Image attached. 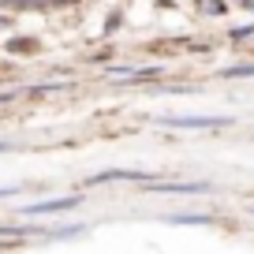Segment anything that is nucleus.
Instances as JSON below:
<instances>
[{"label":"nucleus","mask_w":254,"mask_h":254,"mask_svg":"<svg viewBox=\"0 0 254 254\" xmlns=\"http://www.w3.org/2000/svg\"><path fill=\"white\" fill-rule=\"evenodd\" d=\"M79 206V198H56V202H34V206H26L23 213L26 217H49V213H67V209H75Z\"/></svg>","instance_id":"obj_1"},{"label":"nucleus","mask_w":254,"mask_h":254,"mask_svg":"<svg viewBox=\"0 0 254 254\" xmlns=\"http://www.w3.org/2000/svg\"><path fill=\"white\" fill-rule=\"evenodd\" d=\"M161 124H168V127H224L228 116H168Z\"/></svg>","instance_id":"obj_2"},{"label":"nucleus","mask_w":254,"mask_h":254,"mask_svg":"<svg viewBox=\"0 0 254 254\" xmlns=\"http://www.w3.org/2000/svg\"><path fill=\"white\" fill-rule=\"evenodd\" d=\"M153 190H168V194H202L209 183H153Z\"/></svg>","instance_id":"obj_3"},{"label":"nucleus","mask_w":254,"mask_h":254,"mask_svg":"<svg viewBox=\"0 0 254 254\" xmlns=\"http://www.w3.org/2000/svg\"><path fill=\"white\" fill-rule=\"evenodd\" d=\"M109 180H150L146 172H97L90 183H109Z\"/></svg>","instance_id":"obj_4"},{"label":"nucleus","mask_w":254,"mask_h":254,"mask_svg":"<svg viewBox=\"0 0 254 254\" xmlns=\"http://www.w3.org/2000/svg\"><path fill=\"white\" fill-rule=\"evenodd\" d=\"M168 221L172 224H209V217L206 213H172Z\"/></svg>","instance_id":"obj_5"},{"label":"nucleus","mask_w":254,"mask_h":254,"mask_svg":"<svg viewBox=\"0 0 254 254\" xmlns=\"http://www.w3.org/2000/svg\"><path fill=\"white\" fill-rule=\"evenodd\" d=\"M8 49H11V53H30V49H38V41H30V38H15Z\"/></svg>","instance_id":"obj_6"},{"label":"nucleus","mask_w":254,"mask_h":254,"mask_svg":"<svg viewBox=\"0 0 254 254\" xmlns=\"http://www.w3.org/2000/svg\"><path fill=\"white\" fill-rule=\"evenodd\" d=\"M228 79H243V75H254V64H239V67H228Z\"/></svg>","instance_id":"obj_7"},{"label":"nucleus","mask_w":254,"mask_h":254,"mask_svg":"<svg viewBox=\"0 0 254 254\" xmlns=\"http://www.w3.org/2000/svg\"><path fill=\"white\" fill-rule=\"evenodd\" d=\"M198 8H202V11H209V15H221L224 4H221V0H198Z\"/></svg>","instance_id":"obj_8"},{"label":"nucleus","mask_w":254,"mask_h":254,"mask_svg":"<svg viewBox=\"0 0 254 254\" xmlns=\"http://www.w3.org/2000/svg\"><path fill=\"white\" fill-rule=\"evenodd\" d=\"M247 34H254V26H239V30H232V38H247Z\"/></svg>","instance_id":"obj_9"},{"label":"nucleus","mask_w":254,"mask_h":254,"mask_svg":"<svg viewBox=\"0 0 254 254\" xmlns=\"http://www.w3.org/2000/svg\"><path fill=\"white\" fill-rule=\"evenodd\" d=\"M0 26H8V19H4V15H0Z\"/></svg>","instance_id":"obj_10"},{"label":"nucleus","mask_w":254,"mask_h":254,"mask_svg":"<svg viewBox=\"0 0 254 254\" xmlns=\"http://www.w3.org/2000/svg\"><path fill=\"white\" fill-rule=\"evenodd\" d=\"M4 150H8V146H4V142H0V153H4Z\"/></svg>","instance_id":"obj_11"}]
</instances>
